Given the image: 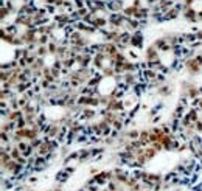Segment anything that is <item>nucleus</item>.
<instances>
[{
    "instance_id": "nucleus-1",
    "label": "nucleus",
    "mask_w": 202,
    "mask_h": 191,
    "mask_svg": "<svg viewBox=\"0 0 202 191\" xmlns=\"http://www.w3.org/2000/svg\"><path fill=\"white\" fill-rule=\"evenodd\" d=\"M68 176H70V174H68V173H67V171L64 169V171H61V173H58V176H56V179H58V180H59L61 183H64V182H65V180L68 179Z\"/></svg>"
},
{
    "instance_id": "nucleus-2",
    "label": "nucleus",
    "mask_w": 202,
    "mask_h": 191,
    "mask_svg": "<svg viewBox=\"0 0 202 191\" xmlns=\"http://www.w3.org/2000/svg\"><path fill=\"white\" fill-rule=\"evenodd\" d=\"M28 182H30V183H36V182H37V177H36V176H30V177H28Z\"/></svg>"
}]
</instances>
